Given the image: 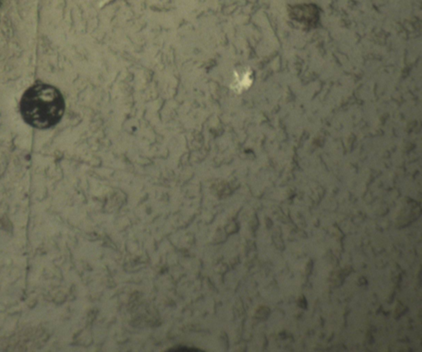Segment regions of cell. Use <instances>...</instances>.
<instances>
[{
  "label": "cell",
  "mask_w": 422,
  "mask_h": 352,
  "mask_svg": "<svg viewBox=\"0 0 422 352\" xmlns=\"http://www.w3.org/2000/svg\"><path fill=\"white\" fill-rule=\"evenodd\" d=\"M66 110L63 96L56 86L37 82L22 96L19 110L31 127L48 130L61 120Z\"/></svg>",
  "instance_id": "obj_1"
},
{
  "label": "cell",
  "mask_w": 422,
  "mask_h": 352,
  "mask_svg": "<svg viewBox=\"0 0 422 352\" xmlns=\"http://www.w3.org/2000/svg\"><path fill=\"white\" fill-rule=\"evenodd\" d=\"M168 352H202L201 350H197L196 348H184V346H182V348H173L172 350H169Z\"/></svg>",
  "instance_id": "obj_2"
}]
</instances>
